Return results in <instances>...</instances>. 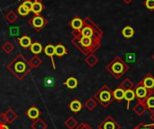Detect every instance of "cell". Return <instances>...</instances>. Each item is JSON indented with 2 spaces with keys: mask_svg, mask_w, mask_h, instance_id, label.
I'll return each mask as SVG.
<instances>
[{
  "mask_svg": "<svg viewBox=\"0 0 154 129\" xmlns=\"http://www.w3.org/2000/svg\"><path fill=\"white\" fill-rule=\"evenodd\" d=\"M6 69L18 81H22L32 71V68L29 61L22 54H17L14 58L6 66Z\"/></svg>",
  "mask_w": 154,
  "mask_h": 129,
  "instance_id": "1",
  "label": "cell"
},
{
  "mask_svg": "<svg viewBox=\"0 0 154 129\" xmlns=\"http://www.w3.org/2000/svg\"><path fill=\"white\" fill-rule=\"evenodd\" d=\"M71 42L86 57L89 54H94L101 46V40L80 35H73Z\"/></svg>",
  "mask_w": 154,
  "mask_h": 129,
  "instance_id": "2",
  "label": "cell"
},
{
  "mask_svg": "<svg viewBox=\"0 0 154 129\" xmlns=\"http://www.w3.org/2000/svg\"><path fill=\"white\" fill-rule=\"evenodd\" d=\"M71 34L72 36L80 35L84 37L92 38L97 40H101L103 37V31L97 26V24L89 17H86L83 20V26L80 30L72 31Z\"/></svg>",
  "mask_w": 154,
  "mask_h": 129,
  "instance_id": "3",
  "label": "cell"
},
{
  "mask_svg": "<svg viewBox=\"0 0 154 129\" xmlns=\"http://www.w3.org/2000/svg\"><path fill=\"white\" fill-rule=\"evenodd\" d=\"M106 68L116 80H119L129 70V66L122 58L116 57Z\"/></svg>",
  "mask_w": 154,
  "mask_h": 129,
  "instance_id": "4",
  "label": "cell"
},
{
  "mask_svg": "<svg viewBox=\"0 0 154 129\" xmlns=\"http://www.w3.org/2000/svg\"><path fill=\"white\" fill-rule=\"evenodd\" d=\"M94 98L103 108H107L115 101L113 91L106 84L101 86V88L94 94Z\"/></svg>",
  "mask_w": 154,
  "mask_h": 129,
  "instance_id": "5",
  "label": "cell"
},
{
  "mask_svg": "<svg viewBox=\"0 0 154 129\" xmlns=\"http://www.w3.org/2000/svg\"><path fill=\"white\" fill-rule=\"evenodd\" d=\"M28 24L32 26L35 31L39 32L48 24V20L42 14H33V16L29 19Z\"/></svg>",
  "mask_w": 154,
  "mask_h": 129,
  "instance_id": "6",
  "label": "cell"
},
{
  "mask_svg": "<svg viewBox=\"0 0 154 129\" xmlns=\"http://www.w3.org/2000/svg\"><path fill=\"white\" fill-rule=\"evenodd\" d=\"M134 91L135 93V99L138 102H144L147 97L152 92L151 91L147 90L144 86H143L140 83H138V84L134 86Z\"/></svg>",
  "mask_w": 154,
  "mask_h": 129,
  "instance_id": "7",
  "label": "cell"
},
{
  "mask_svg": "<svg viewBox=\"0 0 154 129\" xmlns=\"http://www.w3.org/2000/svg\"><path fill=\"white\" fill-rule=\"evenodd\" d=\"M98 128L100 129H121L119 123L113 119L111 116H107L99 125Z\"/></svg>",
  "mask_w": 154,
  "mask_h": 129,
  "instance_id": "8",
  "label": "cell"
},
{
  "mask_svg": "<svg viewBox=\"0 0 154 129\" xmlns=\"http://www.w3.org/2000/svg\"><path fill=\"white\" fill-rule=\"evenodd\" d=\"M143 86H144L147 90L153 92L154 90V76L152 74L146 75L140 82H139Z\"/></svg>",
  "mask_w": 154,
  "mask_h": 129,
  "instance_id": "9",
  "label": "cell"
},
{
  "mask_svg": "<svg viewBox=\"0 0 154 129\" xmlns=\"http://www.w3.org/2000/svg\"><path fill=\"white\" fill-rule=\"evenodd\" d=\"M25 115H26V117H27L29 119L34 121L35 119H37L40 118V116L42 115V112H41V110H40L36 106L32 105L31 107H29V108L27 109V110H26V112H25Z\"/></svg>",
  "mask_w": 154,
  "mask_h": 129,
  "instance_id": "10",
  "label": "cell"
},
{
  "mask_svg": "<svg viewBox=\"0 0 154 129\" xmlns=\"http://www.w3.org/2000/svg\"><path fill=\"white\" fill-rule=\"evenodd\" d=\"M43 51H44V54L50 57L51 61V65H52V68L55 70L56 69V66H55V62H54V59H53V57L55 56V46L52 45V44H48L44 47L43 48Z\"/></svg>",
  "mask_w": 154,
  "mask_h": 129,
  "instance_id": "11",
  "label": "cell"
},
{
  "mask_svg": "<svg viewBox=\"0 0 154 129\" xmlns=\"http://www.w3.org/2000/svg\"><path fill=\"white\" fill-rule=\"evenodd\" d=\"M69 110L73 112V113H79V111H81L82 108H83V104L80 102V101L79 99H73L68 105Z\"/></svg>",
  "mask_w": 154,
  "mask_h": 129,
  "instance_id": "12",
  "label": "cell"
},
{
  "mask_svg": "<svg viewBox=\"0 0 154 129\" xmlns=\"http://www.w3.org/2000/svg\"><path fill=\"white\" fill-rule=\"evenodd\" d=\"M44 4L42 0H32V12L34 14H41V13L44 10Z\"/></svg>",
  "mask_w": 154,
  "mask_h": 129,
  "instance_id": "13",
  "label": "cell"
},
{
  "mask_svg": "<svg viewBox=\"0 0 154 129\" xmlns=\"http://www.w3.org/2000/svg\"><path fill=\"white\" fill-rule=\"evenodd\" d=\"M69 25L71 27L72 31H79L83 26V20L79 18V16H76L69 22Z\"/></svg>",
  "mask_w": 154,
  "mask_h": 129,
  "instance_id": "14",
  "label": "cell"
},
{
  "mask_svg": "<svg viewBox=\"0 0 154 129\" xmlns=\"http://www.w3.org/2000/svg\"><path fill=\"white\" fill-rule=\"evenodd\" d=\"M125 91L121 87V86H118L116 88L115 91H113V94H114V99L118 102V103H121L123 101V100L125 99Z\"/></svg>",
  "mask_w": 154,
  "mask_h": 129,
  "instance_id": "15",
  "label": "cell"
},
{
  "mask_svg": "<svg viewBox=\"0 0 154 129\" xmlns=\"http://www.w3.org/2000/svg\"><path fill=\"white\" fill-rule=\"evenodd\" d=\"M147 110L146 106L144 104V102H137L134 107H133V111L138 116V117H142L145 111Z\"/></svg>",
  "mask_w": 154,
  "mask_h": 129,
  "instance_id": "16",
  "label": "cell"
},
{
  "mask_svg": "<svg viewBox=\"0 0 154 129\" xmlns=\"http://www.w3.org/2000/svg\"><path fill=\"white\" fill-rule=\"evenodd\" d=\"M18 43L23 48H30V46L32 45V42L31 38L28 35L24 34L22 37L18 38Z\"/></svg>",
  "mask_w": 154,
  "mask_h": 129,
  "instance_id": "17",
  "label": "cell"
},
{
  "mask_svg": "<svg viewBox=\"0 0 154 129\" xmlns=\"http://www.w3.org/2000/svg\"><path fill=\"white\" fill-rule=\"evenodd\" d=\"M31 128L32 129H47L48 128V124L42 119H37L32 123L31 124Z\"/></svg>",
  "mask_w": 154,
  "mask_h": 129,
  "instance_id": "18",
  "label": "cell"
},
{
  "mask_svg": "<svg viewBox=\"0 0 154 129\" xmlns=\"http://www.w3.org/2000/svg\"><path fill=\"white\" fill-rule=\"evenodd\" d=\"M144 104H145V106H146L147 110L151 111V113H152V112H153L154 111V92H152L150 93V95H149V96L147 97V99L145 100Z\"/></svg>",
  "mask_w": 154,
  "mask_h": 129,
  "instance_id": "19",
  "label": "cell"
},
{
  "mask_svg": "<svg viewBox=\"0 0 154 129\" xmlns=\"http://www.w3.org/2000/svg\"><path fill=\"white\" fill-rule=\"evenodd\" d=\"M5 118H6V120H7V123L8 124L14 123L17 119V118H18V115L12 109H8L5 112Z\"/></svg>",
  "mask_w": 154,
  "mask_h": 129,
  "instance_id": "20",
  "label": "cell"
},
{
  "mask_svg": "<svg viewBox=\"0 0 154 129\" xmlns=\"http://www.w3.org/2000/svg\"><path fill=\"white\" fill-rule=\"evenodd\" d=\"M63 84H64L65 86H67L69 89L73 90V89H76V88H77V86H78V84H79V82H78V80H77L75 77L70 76V77H69V78L63 83Z\"/></svg>",
  "mask_w": 154,
  "mask_h": 129,
  "instance_id": "21",
  "label": "cell"
},
{
  "mask_svg": "<svg viewBox=\"0 0 154 129\" xmlns=\"http://www.w3.org/2000/svg\"><path fill=\"white\" fill-rule=\"evenodd\" d=\"M84 107L89 110V111H92L94 110L97 107V101L95 100V98H89L86 101V102L84 103Z\"/></svg>",
  "mask_w": 154,
  "mask_h": 129,
  "instance_id": "22",
  "label": "cell"
},
{
  "mask_svg": "<svg viewBox=\"0 0 154 129\" xmlns=\"http://www.w3.org/2000/svg\"><path fill=\"white\" fill-rule=\"evenodd\" d=\"M30 50L34 54V56H38L42 51V46L39 41H34L30 46Z\"/></svg>",
  "mask_w": 154,
  "mask_h": 129,
  "instance_id": "23",
  "label": "cell"
},
{
  "mask_svg": "<svg viewBox=\"0 0 154 129\" xmlns=\"http://www.w3.org/2000/svg\"><path fill=\"white\" fill-rule=\"evenodd\" d=\"M68 54L67 48L64 45L62 44H58L55 46V56L58 57H61L65 55Z\"/></svg>",
  "mask_w": 154,
  "mask_h": 129,
  "instance_id": "24",
  "label": "cell"
},
{
  "mask_svg": "<svg viewBox=\"0 0 154 129\" xmlns=\"http://www.w3.org/2000/svg\"><path fill=\"white\" fill-rule=\"evenodd\" d=\"M5 19L9 23H14V22H15L17 21V19H18V14H17L14 11L11 10V11L7 12V13H5Z\"/></svg>",
  "mask_w": 154,
  "mask_h": 129,
  "instance_id": "25",
  "label": "cell"
},
{
  "mask_svg": "<svg viewBox=\"0 0 154 129\" xmlns=\"http://www.w3.org/2000/svg\"><path fill=\"white\" fill-rule=\"evenodd\" d=\"M135 99V93H134V90H128V91H125V100L127 101V110L130 108V104L131 102Z\"/></svg>",
  "mask_w": 154,
  "mask_h": 129,
  "instance_id": "26",
  "label": "cell"
},
{
  "mask_svg": "<svg viewBox=\"0 0 154 129\" xmlns=\"http://www.w3.org/2000/svg\"><path fill=\"white\" fill-rule=\"evenodd\" d=\"M78 125H79L78 121H77L76 119H74L72 116L69 117V118L64 121V126H65L68 129H74Z\"/></svg>",
  "mask_w": 154,
  "mask_h": 129,
  "instance_id": "27",
  "label": "cell"
},
{
  "mask_svg": "<svg viewBox=\"0 0 154 129\" xmlns=\"http://www.w3.org/2000/svg\"><path fill=\"white\" fill-rule=\"evenodd\" d=\"M85 62L87 63V65H88L90 67H93L95 66L97 63H98V58L94 55V54H89L87 56L86 59H85Z\"/></svg>",
  "mask_w": 154,
  "mask_h": 129,
  "instance_id": "28",
  "label": "cell"
},
{
  "mask_svg": "<svg viewBox=\"0 0 154 129\" xmlns=\"http://www.w3.org/2000/svg\"><path fill=\"white\" fill-rule=\"evenodd\" d=\"M119 86H121L125 91H128V90H134V84L129 79V78H126V79H125L121 84H120V85Z\"/></svg>",
  "mask_w": 154,
  "mask_h": 129,
  "instance_id": "29",
  "label": "cell"
},
{
  "mask_svg": "<svg viewBox=\"0 0 154 129\" xmlns=\"http://www.w3.org/2000/svg\"><path fill=\"white\" fill-rule=\"evenodd\" d=\"M29 63H30V65H31V66H32V69H36V68H38L42 64V60L38 56H33L29 60Z\"/></svg>",
  "mask_w": 154,
  "mask_h": 129,
  "instance_id": "30",
  "label": "cell"
},
{
  "mask_svg": "<svg viewBox=\"0 0 154 129\" xmlns=\"http://www.w3.org/2000/svg\"><path fill=\"white\" fill-rule=\"evenodd\" d=\"M1 49L5 53V54H11L14 49V46L13 45V43H11L10 41H6L5 42L2 47H1Z\"/></svg>",
  "mask_w": 154,
  "mask_h": 129,
  "instance_id": "31",
  "label": "cell"
},
{
  "mask_svg": "<svg viewBox=\"0 0 154 129\" xmlns=\"http://www.w3.org/2000/svg\"><path fill=\"white\" fill-rule=\"evenodd\" d=\"M122 33H123L124 37L129 39V38H132V37L134 36V30L132 27H130V26H126V27H125V28L123 29Z\"/></svg>",
  "mask_w": 154,
  "mask_h": 129,
  "instance_id": "32",
  "label": "cell"
},
{
  "mask_svg": "<svg viewBox=\"0 0 154 129\" xmlns=\"http://www.w3.org/2000/svg\"><path fill=\"white\" fill-rule=\"evenodd\" d=\"M17 12H18V13L21 15V16H23V17H25V16H27L29 13H30V12L21 4L19 6H18V8H17Z\"/></svg>",
  "mask_w": 154,
  "mask_h": 129,
  "instance_id": "33",
  "label": "cell"
},
{
  "mask_svg": "<svg viewBox=\"0 0 154 129\" xmlns=\"http://www.w3.org/2000/svg\"><path fill=\"white\" fill-rule=\"evenodd\" d=\"M22 4L31 13L32 12V0H24L22 2Z\"/></svg>",
  "mask_w": 154,
  "mask_h": 129,
  "instance_id": "34",
  "label": "cell"
},
{
  "mask_svg": "<svg viewBox=\"0 0 154 129\" xmlns=\"http://www.w3.org/2000/svg\"><path fill=\"white\" fill-rule=\"evenodd\" d=\"M9 33L11 36H17L19 33V27L18 26H12L9 28Z\"/></svg>",
  "mask_w": 154,
  "mask_h": 129,
  "instance_id": "35",
  "label": "cell"
},
{
  "mask_svg": "<svg viewBox=\"0 0 154 129\" xmlns=\"http://www.w3.org/2000/svg\"><path fill=\"white\" fill-rule=\"evenodd\" d=\"M74 129H93L87 123H80Z\"/></svg>",
  "mask_w": 154,
  "mask_h": 129,
  "instance_id": "36",
  "label": "cell"
},
{
  "mask_svg": "<svg viewBox=\"0 0 154 129\" xmlns=\"http://www.w3.org/2000/svg\"><path fill=\"white\" fill-rule=\"evenodd\" d=\"M137 126H138L139 129H154V126H152V125H145L143 122L139 123Z\"/></svg>",
  "mask_w": 154,
  "mask_h": 129,
  "instance_id": "37",
  "label": "cell"
},
{
  "mask_svg": "<svg viewBox=\"0 0 154 129\" xmlns=\"http://www.w3.org/2000/svg\"><path fill=\"white\" fill-rule=\"evenodd\" d=\"M145 4H146V7L147 8H149L151 10L154 9V0H146Z\"/></svg>",
  "mask_w": 154,
  "mask_h": 129,
  "instance_id": "38",
  "label": "cell"
},
{
  "mask_svg": "<svg viewBox=\"0 0 154 129\" xmlns=\"http://www.w3.org/2000/svg\"><path fill=\"white\" fill-rule=\"evenodd\" d=\"M0 124H7V120H6L5 113L0 114Z\"/></svg>",
  "mask_w": 154,
  "mask_h": 129,
  "instance_id": "39",
  "label": "cell"
},
{
  "mask_svg": "<svg viewBox=\"0 0 154 129\" xmlns=\"http://www.w3.org/2000/svg\"><path fill=\"white\" fill-rule=\"evenodd\" d=\"M0 129H10L6 124H0Z\"/></svg>",
  "mask_w": 154,
  "mask_h": 129,
  "instance_id": "40",
  "label": "cell"
},
{
  "mask_svg": "<svg viewBox=\"0 0 154 129\" xmlns=\"http://www.w3.org/2000/svg\"><path fill=\"white\" fill-rule=\"evenodd\" d=\"M150 119H151V120L153 122L154 124V111L153 112H152V114H151V117H150Z\"/></svg>",
  "mask_w": 154,
  "mask_h": 129,
  "instance_id": "41",
  "label": "cell"
},
{
  "mask_svg": "<svg viewBox=\"0 0 154 129\" xmlns=\"http://www.w3.org/2000/svg\"><path fill=\"white\" fill-rule=\"evenodd\" d=\"M133 129H139V128H138V126H136V127H134Z\"/></svg>",
  "mask_w": 154,
  "mask_h": 129,
  "instance_id": "42",
  "label": "cell"
},
{
  "mask_svg": "<svg viewBox=\"0 0 154 129\" xmlns=\"http://www.w3.org/2000/svg\"><path fill=\"white\" fill-rule=\"evenodd\" d=\"M130 1H131V0H125V2H127V3H129Z\"/></svg>",
  "mask_w": 154,
  "mask_h": 129,
  "instance_id": "43",
  "label": "cell"
},
{
  "mask_svg": "<svg viewBox=\"0 0 154 129\" xmlns=\"http://www.w3.org/2000/svg\"><path fill=\"white\" fill-rule=\"evenodd\" d=\"M152 58H153V60H154V55H153V56H152Z\"/></svg>",
  "mask_w": 154,
  "mask_h": 129,
  "instance_id": "44",
  "label": "cell"
},
{
  "mask_svg": "<svg viewBox=\"0 0 154 129\" xmlns=\"http://www.w3.org/2000/svg\"><path fill=\"white\" fill-rule=\"evenodd\" d=\"M97 129H100V128H97Z\"/></svg>",
  "mask_w": 154,
  "mask_h": 129,
  "instance_id": "45",
  "label": "cell"
},
{
  "mask_svg": "<svg viewBox=\"0 0 154 129\" xmlns=\"http://www.w3.org/2000/svg\"><path fill=\"white\" fill-rule=\"evenodd\" d=\"M153 92H154V90H153Z\"/></svg>",
  "mask_w": 154,
  "mask_h": 129,
  "instance_id": "46",
  "label": "cell"
}]
</instances>
